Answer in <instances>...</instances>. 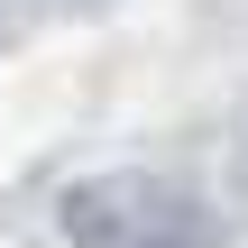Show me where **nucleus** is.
I'll use <instances>...</instances> for the list:
<instances>
[{
    "label": "nucleus",
    "instance_id": "1",
    "mask_svg": "<svg viewBox=\"0 0 248 248\" xmlns=\"http://www.w3.org/2000/svg\"><path fill=\"white\" fill-rule=\"evenodd\" d=\"M55 221L74 248H221L202 202L175 193L166 175H83Z\"/></svg>",
    "mask_w": 248,
    "mask_h": 248
}]
</instances>
